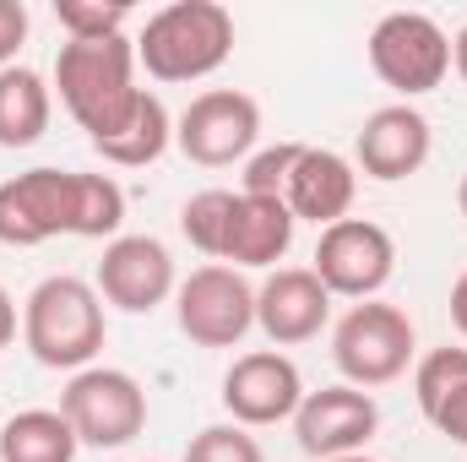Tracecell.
I'll return each instance as SVG.
<instances>
[{
  "label": "cell",
  "mask_w": 467,
  "mask_h": 462,
  "mask_svg": "<svg viewBox=\"0 0 467 462\" xmlns=\"http://www.w3.org/2000/svg\"><path fill=\"white\" fill-rule=\"evenodd\" d=\"M125 191L109 174L82 169H27L0 180V245L33 250L60 234L77 239H119Z\"/></svg>",
  "instance_id": "obj_1"
},
{
  "label": "cell",
  "mask_w": 467,
  "mask_h": 462,
  "mask_svg": "<svg viewBox=\"0 0 467 462\" xmlns=\"http://www.w3.org/2000/svg\"><path fill=\"white\" fill-rule=\"evenodd\" d=\"M55 88L66 115L88 131V142L115 136L130 120L136 88V38H66L55 55Z\"/></svg>",
  "instance_id": "obj_2"
},
{
  "label": "cell",
  "mask_w": 467,
  "mask_h": 462,
  "mask_svg": "<svg viewBox=\"0 0 467 462\" xmlns=\"http://www.w3.org/2000/svg\"><path fill=\"white\" fill-rule=\"evenodd\" d=\"M104 299L77 272H55L22 299V343L44 370H88L104 348Z\"/></svg>",
  "instance_id": "obj_3"
},
{
  "label": "cell",
  "mask_w": 467,
  "mask_h": 462,
  "mask_svg": "<svg viewBox=\"0 0 467 462\" xmlns=\"http://www.w3.org/2000/svg\"><path fill=\"white\" fill-rule=\"evenodd\" d=\"M234 55V16L218 0H174L147 16L136 38V66L152 82H202Z\"/></svg>",
  "instance_id": "obj_4"
},
{
  "label": "cell",
  "mask_w": 467,
  "mask_h": 462,
  "mask_svg": "<svg viewBox=\"0 0 467 462\" xmlns=\"http://www.w3.org/2000/svg\"><path fill=\"white\" fill-rule=\"evenodd\" d=\"M369 71L402 99H424L451 77V33L430 11H386L369 27Z\"/></svg>",
  "instance_id": "obj_5"
},
{
  "label": "cell",
  "mask_w": 467,
  "mask_h": 462,
  "mask_svg": "<svg viewBox=\"0 0 467 462\" xmlns=\"http://www.w3.org/2000/svg\"><path fill=\"white\" fill-rule=\"evenodd\" d=\"M413 353H419V332H413L408 310H397L386 299L348 305L343 321L332 327V364L358 392H375V386H391L397 375H408Z\"/></svg>",
  "instance_id": "obj_6"
},
{
  "label": "cell",
  "mask_w": 467,
  "mask_h": 462,
  "mask_svg": "<svg viewBox=\"0 0 467 462\" xmlns=\"http://www.w3.org/2000/svg\"><path fill=\"white\" fill-rule=\"evenodd\" d=\"M60 414L77 430L82 446L93 452H119L147 430V392L130 370L115 364H88L66 381L60 392Z\"/></svg>",
  "instance_id": "obj_7"
},
{
  "label": "cell",
  "mask_w": 467,
  "mask_h": 462,
  "mask_svg": "<svg viewBox=\"0 0 467 462\" xmlns=\"http://www.w3.org/2000/svg\"><path fill=\"white\" fill-rule=\"evenodd\" d=\"M174 321L196 348H239L255 327V289L244 272L207 261L174 289Z\"/></svg>",
  "instance_id": "obj_8"
},
{
  "label": "cell",
  "mask_w": 467,
  "mask_h": 462,
  "mask_svg": "<svg viewBox=\"0 0 467 462\" xmlns=\"http://www.w3.org/2000/svg\"><path fill=\"white\" fill-rule=\"evenodd\" d=\"M261 136V104L244 88H207L174 120V147L202 169H229L255 152Z\"/></svg>",
  "instance_id": "obj_9"
},
{
  "label": "cell",
  "mask_w": 467,
  "mask_h": 462,
  "mask_svg": "<svg viewBox=\"0 0 467 462\" xmlns=\"http://www.w3.org/2000/svg\"><path fill=\"white\" fill-rule=\"evenodd\" d=\"M310 272L327 283L332 299H353V305L380 299V289L397 272V239L369 218H343V224L321 229Z\"/></svg>",
  "instance_id": "obj_10"
},
{
  "label": "cell",
  "mask_w": 467,
  "mask_h": 462,
  "mask_svg": "<svg viewBox=\"0 0 467 462\" xmlns=\"http://www.w3.org/2000/svg\"><path fill=\"white\" fill-rule=\"evenodd\" d=\"M93 289L104 305H115L125 316H152L163 299H174L180 278H174V256L163 239L152 234H119L104 245V261L93 272Z\"/></svg>",
  "instance_id": "obj_11"
},
{
  "label": "cell",
  "mask_w": 467,
  "mask_h": 462,
  "mask_svg": "<svg viewBox=\"0 0 467 462\" xmlns=\"http://www.w3.org/2000/svg\"><path fill=\"white\" fill-rule=\"evenodd\" d=\"M299 403H305V375L283 348H250L223 375V408L244 430L283 425V419L299 414Z\"/></svg>",
  "instance_id": "obj_12"
},
{
  "label": "cell",
  "mask_w": 467,
  "mask_h": 462,
  "mask_svg": "<svg viewBox=\"0 0 467 462\" xmlns=\"http://www.w3.org/2000/svg\"><path fill=\"white\" fill-rule=\"evenodd\" d=\"M375 430H380L375 397L358 392V386H348V381L321 386V392H305V403H299V414H294V441H299V452H305V457H321V462L364 452Z\"/></svg>",
  "instance_id": "obj_13"
},
{
  "label": "cell",
  "mask_w": 467,
  "mask_h": 462,
  "mask_svg": "<svg viewBox=\"0 0 467 462\" xmlns=\"http://www.w3.org/2000/svg\"><path fill=\"white\" fill-rule=\"evenodd\" d=\"M430 147H435V131L413 104H380L375 115H364L353 136V169L380 185H397L430 163Z\"/></svg>",
  "instance_id": "obj_14"
},
{
  "label": "cell",
  "mask_w": 467,
  "mask_h": 462,
  "mask_svg": "<svg viewBox=\"0 0 467 462\" xmlns=\"http://www.w3.org/2000/svg\"><path fill=\"white\" fill-rule=\"evenodd\" d=\"M332 321V294L310 267H272L266 283L255 289V327L272 348H294L321 338Z\"/></svg>",
  "instance_id": "obj_15"
},
{
  "label": "cell",
  "mask_w": 467,
  "mask_h": 462,
  "mask_svg": "<svg viewBox=\"0 0 467 462\" xmlns=\"http://www.w3.org/2000/svg\"><path fill=\"white\" fill-rule=\"evenodd\" d=\"M353 196H358V169L353 158L332 152V147H299L294 169H288V185H283V202L294 213V224H316V229H332L353 213Z\"/></svg>",
  "instance_id": "obj_16"
},
{
  "label": "cell",
  "mask_w": 467,
  "mask_h": 462,
  "mask_svg": "<svg viewBox=\"0 0 467 462\" xmlns=\"http://www.w3.org/2000/svg\"><path fill=\"white\" fill-rule=\"evenodd\" d=\"M294 245V213L277 196H244L234 202V224L223 239V267L250 272V267H277Z\"/></svg>",
  "instance_id": "obj_17"
},
{
  "label": "cell",
  "mask_w": 467,
  "mask_h": 462,
  "mask_svg": "<svg viewBox=\"0 0 467 462\" xmlns=\"http://www.w3.org/2000/svg\"><path fill=\"white\" fill-rule=\"evenodd\" d=\"M413 397L446 441L467 446V348H430L413 364Z\"/></svg>",
  "instance_id": "obj_18"
},
{
  "label": "cell",
  "mask_w": 467,
  "mask_h": 462,
  "mask_svg": "<svg viewBox=\"0 0 467 462\" xmlns=\"http://www.w3.org/2000/svg\"><path fill=\"white\" fill-rule=\"evenodd\" d=\"M55 115V93L49 82L33 71V66H5L0 71V147L5 152H22L33 147Z\"/></svg>",
  "instance_id": "obj_19"
},
{
  "label": "cell",
  "mask_w": 467,
  "mask_h": 462,
  "mask_svg": "<svg viewBox=\"0 0 467 462\" xmlns=\"http://www.w3.org/2000/svg\"><path fill=\"white\" fill-rule=\"evenodd\" d=\"M169 147H174V120H169V110H163V99L147 93V88H141L130 120L119 125L115 136L93 142V152H99L104 163H119V169H147V163H158Z\"/></svg>",
  "instance_id": "obj_20"
},
{
  "label": "cell",
  "mask_w": 467,
  "mask_h": 462,
  "mask_svg": "<svg viewBox=\"0 0 467 462\" xmlns=\"http://www.w3.org/2000/svg\"><path fill=\"white\" fill-rule=\"evenodd\" d=\"M82 441L60 408H22L0 425V462H77Z\"/></svg>",
  "instance_id": "obj_21"
},
{
  "label": "cell",
  "mask_w": 467,
  "mask_h": 462,
  "mask_svg": "<svg viewBox=\"0 0 467 462\" xmlns=\"http://www.w3.org/2000/svg\"><path fill=\"white\" fill-rule=\"evenodd\" d=\"M234 202H239V191L213 185V191H196V196L180 207V234H185L207 261H223V239H229V224H234Z\"/></svg>",
  "instance_id": "obj_22"
},
{
  "label": "cell",
  "mask_w": 467,
  "mask_h": 462,
  "mask_svg": "<svg viewBox=\"0 0 467 462\" xmlns=\"http://www.w3.org/2000/svg\"><path fill=\"white\" fill-rule=\"evenodd\" d=\"M55 22L66 38H119L130 22L125 0H55Z\"/></svg>",
  "instance_id": "obj_23"
},
{
  "label": "cell",
  "mask_w": 467,
  "mask_h": 462,
  "mask_svg": "<svg viewBox=\"0 0 467 462\" xmlns=\"http://www.w3.org/2000/svg\"><path fill=\"white\" fill-rule=\"evenodd\" d=\"M185 462H266V457H261V441L244 425H207L202 436H191Z\"/></svg>",
  "instance_id": "obj_24"
},
{
  "label": "cell",
  "mask_w": 467,
  "mask_h": 462,
  "mask_svg": "<svg viewBox=\"0 0 467 462\" xmlns=\"http://www.w3.org/2000/svg\"><path fill=\"white\" fill-rule=\"evenodd\" d=\"M299 147H305V142H277V147L250 152V158H244L239 191H244V196H277V202H283V185H288V169H294Z\"/></svg>",
  "instance_id": "obj_25"
},
{
  "label": "cell",
  "mask_w": 467,
  "mask_h": 462,
  "mask_svg": "<svg viewBox=\"0 0 467 462\" xmlns=\"http://www.w3.org/2000/svg\"><path fill=\"white\" fill-rule=\"evenodd\" d=\"M22 44H27V5L22 0H0V71L16 66Z\"/></svg>",
  "instance_id": "obj_26"
},
{
  "label": "cell",
  "mask_w": 467,
  "mask_h": 462,
  "mask_svg": "<svg viewBox=\"0 0 467 462\" xmlns=\"http://www.w3.org/2000/svg\"><path fill=\"white\" fill-rule=\"evenodd\" d=\"M451 327L467 338V267H462V278L451 283Z\"/></svg>",
  "instance_id": "obj_27"
},
{
  "label": "cell",
  "mask_w": 467,
  "mask_h": 462,
  "mask_svg": "<svg viewBox=\"0 0 467 462\" xmlns=\"http://www.w3.org/2000/svg\"><path fill=\"white\" fill-rule=\"evenodd\" d=\"M11 338H16V305H11V294L0 289V348H11Z\"/></svg>",
  "instance_id": "obj_28"
},
{
  "label": "cell",
  "mask_w": 467,
  "mask_h": 462,
  "mask_svg": "<svg viewBox=\"0 0 467 462\" xmlns=\"http://www.w3.org/2000/svg\"><path fill=\"white\" fill-rule=\"evenodd\" d=\"M451 66H457V77L467 82V27L457 33V38H451Z\"/></svg>",
  "instance_id": "obj_29"
},
{
  "label": "cell",
  "mask_w": 467,
  "mask_h": 462,
  "mask_svg": "<svg viewBox=\"0 0 467 462\" xmlns=\"http://www.w3.org/2000/svg\"><path fill=\"white\" fill-rule=\"evenodd\" d=\"M457 207H462V218H467V174L457 180Z\"/></svg>",
  "instance_id": "obj_30"
},
{
  "label": "cell",
  "mask_w": 467,
  "mask_h": 462,
  "mask_svg": "<svg viewBox=\"0 0 467 462\" xmlns=\"http://www.w3.org/2000/svg\"><path fill=\"white\" fill-rule=\"evenodd\" d=\"M337 462H375V457H364V452H353V457H337Z\"/></svg>",
  "instance_id": "obj_31"
}]
</instances>
